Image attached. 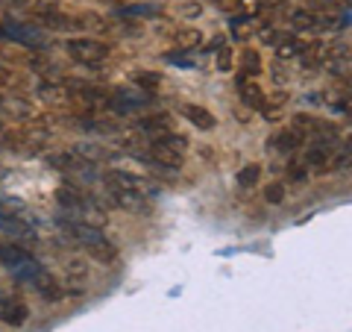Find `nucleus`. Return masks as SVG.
Listing matches in <instances>:
<instances>
[{
  "mask_svg": "<svg viewBox=\"0 0 352 332\" xmlns=\"http://www.w3.org/2000/svg\"><path fill=\"white\" fill-rule=\"evenodd\" d=\"M217 68H220V71H229V68H232V50H229V48H223V50L217 53Z\"/></svg>",
  "mask_w": 352,
  "mask_h": 332,
  "instance_id": "obj_22",
  "label": "nucleus"
},
{
  "mask_svg": "<svg viewBox=\"0 0 352 332\" xmlns=\"http://www.w3.org/2000/svg\"><path fill=\"white\" fill-rule=\"evenodd\" d=\"M182 115L191 121L194 127H200V129H214V115L208 112V109H203V106H197V103H185L182 106Z\"/></svg>",
  "mask_w": 352,
  "mask_h": 332,
  "instance_id": "obj_12",
  "label": "nucleus"
},
{
  "mask_svg": "<svg viewBox=\"0 0 352 332\" xmlns=\"http://www.w3.org/2000/svg\"><path fill=\"white\" fill-rule=\"evenodd\" d=\"M38 18H41L47 27H53V30H68V27H74L71 18H65L62 12H53V9H41Z\"/></svg>",
  "mask_w": 352,
  "mask_h": 332,
  "instance_id": "obj_18",
  "label": "nucleus"
},
{
  "mask_svg": "<svg viewBox=\"0 0 352 332\" xmlns=\"http://www.w3.org/2000/svg\"><path fill=\"white\" fill-rule=\"evenodd\" d=\"M0 264H3L18 282L36 289L41 297H47V300H59L62 297V285L56 282V276L21 245H0Z\"/></svg>",
  "mask_w": 352,
  "mask_h": 332,
  "instance_id": "obj_1",
  "label": "nucleus"
},
{
  "mask_svg": "<svg viewBox=\"0 0 352 332\" xmlns=\"http://www.w3.org/2000/svg\"><path fill=\"white\" fill-rule=\"evenodd\" d=\"M103 183L109 185V188H129V191H138V194H144V197H150V194H156V183H150V180H144V176H138V174H129V171H106L103 174Z\"/></svg>",
  "mask_w": 352,
  "mask_h": 332,
  "instance_id": "obj_6",
  "label": "nucleus"
},
{
  "mask_svg": "<svg viewBox=\"0 0 352 332\" xmlns=\"http://www.w3.org/2000/svg\"><path fill=\"white\" fill-rule=\"evenodd\" d=\"M164 59H168V62H176V65H182V68H194V62L185 56V53H168Z\"/></svg>",
  "mask_w": 352,
  "mask_h": 332,
  "instance_id": "obj_23",
  "label": "nucleus"
},
{
  "mask_svg": "<svg viewBox=\"0 0 352 332\" xmlns=\"http://www.w3.org/2000/svg\"><path fill=\"white\" fill-rule=\"evenodd\" d=\"M59 227L68 232L74 245H80L94 262L112 264V262L118 259V247L112 245V238H109L100 227L85 224V220H74V218H62V220H59Z\"/></svg>",
  "mask_w": 352,
  "mask_h": 332,
  "instance_id": "obj_2",
  "label": "nucleus"
},
{
  "mask_svg": "<svg viewBox=\"0 0 352 332\" xmlns=\"http://www.w3.org/2000/svg\"><path fill=\"white\" fill-rule=\"evenodd\" d=\"M124 15H159V6L156 3H129L124 9Z\"/></svg>",
  "mask_w": 352,
  "mask_h": 332,
  "instance_id": "obj_20",
  "label": "nucleus"
},
{
  "mask_svg": "<svg viewBox=\"0 0 352 332\" xmlns=\"http://www.w3.org/2000/svg\"><path fill=\"white\" fill-rule=\"evenodd\" d=\"M264 200H267V203H282L285 200V188L279 183L267 185V188H264Z\"/></svg>",
  "mask_w": 352,
  "mask_h": 332,
  "instance_id": "obj_21",
  "label": "nucleus"
},
{
  "mask_svg": "<svg viewBox=\"0 0 352 332\" xmlns=\"http://www.w3.org/2000/svg\"><path fill=\"white\" fill-rule=\"evenodd\" d=\"M258 176H261V165H247V168H241L238 174H235V183H238V188H252L258 183Z\"/></svg>",
  "mask_w": 352,
  "mask_h": 332,
  "instance_id": "obj_16",
  "label": "nucleus"
},
{
  "mask_svg": "<svg viewBox=\"0 0 352 332\" xmlns=\"http://www.w3.org/2000/svg\"><path fill=\"white\" fill-rule=\"evenodd\" d=\"M173 41H176V48L179 50H197L203 44V32L197 27H182V30H176Z\"/></svg>",
  "mask_w": 352,
  "mask_h": 332,
  "instance_id": "obj_14",
  "label": "nucleus"
},
{
  "mask_svg": "<svg viewBox=\"0 0 352 332\" xmlns=\"http://www.w3.org/2000/svg\"><path fill=\"white\" fill-rule=\"evenodd\" d=\"M150 156H153V162H156V165H168L170 171H179V168H182V156H185V153L173 150V147H168V145H162V141H153Z\"/></svg>",
  "mask_w": 352,
  "mask_h": 332,
  "instance_id": "obj_9",
  "label": "nucleus"
},
{
  "mask_svg": "<svg viewBox=\"0 0 352 332\" xmlns=\"http://www.w3.org/2000/svg\"><path fill=\"white\" fill-rule=\"evenodd\" d=\"M141 129L147 132V138H150V141H159V138L168 136V132H173V124H170V118H168V115H153V118H144V121H141Z\"/></svg>",
  "mask_w": 352,
  "mask_h": 332,
  "instance_id": "obj_10",
  "label": "nucleus"
},
{
  "mask_svg": "<svg viewBox=\"0 0 352 332\" xmlns=\"http://www.w3.org/2000/svg\"><path fill=\"white\" fill-rule=\"evenodd\" d=\"M241 68H244V74L241 76H258L261 74V59H258V53L252 50V48H247L244 53H241Z\"/></svg>",
  "mask_w": 352,
  "mask_h": 332,
  "instance_id": "obj_17",
  "label": "nucleus"
},
{
  "mask_svg": "<svg viewBox=\"0 0 352 332\" xmlns=\"http://www.w3.org/2000/svg\"><path fill=\"white\" fill-rule=\"evenodd\" d=\"M56 200H59V206L68 212L74 220H85V224H94V227H100V215H91V212H100L88 197L82 194V188H74V185H65V188H59L56 191Z\"/></svg>",
  "mask_w": 352,
  "mask_h": 332,
  "instance_id": "obj_3",
  "label": "nucleus"
},
{
  "mask_svg": "<svg viewBox=\"0 0 352 332\" xmlns=\"http://www.w3.org/2000/svg\"><path fill=\"white\" fill-rule=\"evenodd\" d=\"M0 39L18 41L30 50H44L47 48V36L36 27V24H21V21H3L0 24Z\"/></svg>",
  "mask_w": 352,
  "mask_h": 332,
  "instance_id": "obj_5",
  "label": "nucleus"
},
{
  "mask_svg": "<svg viewBox=\"0 0 352 332\" xmlns=\"http://www.w3.org/2000/svg\"><path fill=\"white\" fill-rule=\"evenodd\" d=\"M238 88H241V101L261 112V106H264V92H261V88L256 83H247V76H241V80H238Z\"/></svg>",
  "mask_w": 352,
  "mask_h": 332,
  "instance_id": "obj_13",
  "label": "nucleus"
},
{
  "mask_svg": "<svg viewBox=\"0 0 352 332\" xmlns=\"http://www.w3.org/2000/svg\"><path fill=\"white\" fill-rule=\"evenodd\" d=\"M0 320L9 326H21L27 320V306L18 300V297L6 294L3 289H0Z\"/></svg>",
  "mask_w": 352,
  "mask_h": 332,
  "instance_id": "obj_7",
  "label": "nucleus"
},
{
  "mask_svg": "<svg viewBox=\"0 0 352 332\" xmlns=\"http://www.w3.org/2000/svg\"><path fill=\"white\" fill-rule=\"evenodd\" d=\"M109 194H112V200L118 206L129 209V212H147V197L144 194L129 191V188H109Z\"/></svg>",
  "mask_w": 352,
  "mask_h": 332,
  "instance_id": "obj_8",
  "label": "nucleus"
},
{
  "mask_svg": "<svg viewBox=\"0 0 352 332\" xmlns=\"http://www.w3.org/2000/svg\"><path fill=\"white\" fill-rule=\"evenodd\" d=\"M288 24H291V30H320V27H329L320 15L308 12V9H296V12H291Z\"/></svg>",
  "mask_w": 352,
  "mask_h": 332,
  "instance_id": "obj_11",
  "label": "nucleus"
},
{
  "mask_svg": "<svg viewBox=\"0 0 352 332\" xmlns=\"http://www.w3.org/2000/svg\"><path fill=\"white\" fill-rule=\"evenodd\" d=\"M138 83L147 85V88H153V85H159V76H156V74H153V76H150V74H138Z\"/></svg>",
  "mask_w": 352,
  "mask_h": 332,
  "instance_id": "obj_24",
  "label": "nucleus"
},
{
  "mask_svg": "<svg viewBox=\"0 0 352 332\" xmlns=\"http://www.w3.org/2000/svg\"><path fill=\"white\" fill-rule=\"evenodd\" d=\"M305 50V41H300V39H294V36H288L285 41H279V56L282 59H288V56H300V53Z\"/></svg>",
  "mask_w": 352,
  "mask_h": 332,
  "instance_id": "obj_19",
  "label": "nucleus"
},
{
  "mask_svg": "<svg viewBox=\"0 0 352 332\" xmlns=\"http://www.w3.org/2000/svg\"><path fill=\"white\" fill-rule=\"evenodd\" d=\"M300 145H302V136H300V132H296L294 127H291V129H285V132H279V136L273 138V147H276V150H285V153L296 150Z\"/></svg>",
  "mask_w": 352,
  "mask_h": 332,
  "instance_id": "obj_15",
  "label": "nucleus"
},
{
  "mask_svg": "<svg viewBox=\"0 0 352 332\" xmlns=\"http://www.w3.org/2000/svg\"><path fill=\"white\" fill-rule=\"evenodd\" d=\"M65 50H68V56L74 62L88 65V68H97V65H103L109 59V48L97 39H71L65 44Z\"/></svg>",
  "mask_w": 352,
  "mask_h": 332,
  "instance_id": "obj_4",
  "label": "nucleus"
}]
</instances>
